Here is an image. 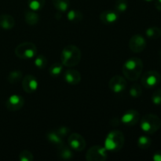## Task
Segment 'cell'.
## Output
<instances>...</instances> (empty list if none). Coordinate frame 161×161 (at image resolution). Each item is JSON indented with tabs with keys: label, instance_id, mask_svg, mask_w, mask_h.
<instances>
[{
	"label": "cell",
	"instance_id": "cell-7",
	"mask_svg": "<svg viewBox=\"0 0 161 161\" xmlns=\"http://www.w3.org/2000/svg\"><path fill=\"white\" fill-rule=\"evenodd\" d=\"M161 81V75L157 71H148L142 76L141 83L144 87L147 89L155 87Z\"/></svg>",
	"mask_w": 161,
	"mask_h": 161
},
{
	"label": "cell",
	"instance_id": "cell-27",
	"mask_svg": "<svg viewBox=\"0 0 161 161\" xmlns=\"http://www.w3.org/2000/svg\"><path fill=\"white\" fill-rule=\"evenodd\" d=\"M34 64L39 69H43L47 65V59L44 55L39 54L35 57Z\"/></svg>",
	"mask_w": 161,
	"mask_h": 161
},
{
	"label": "cell",
	"instance_id": "cell-35",
	"mask_svg": "<svg viewBox=\"0 0 161 161\" xmlns=\"http://www.w3.org/2000/svg\"><path fill=\"white\" fill-rule=\"evenodd\" d=\"M159 56H160V58H161V50H160V51H159Z\"/></svg>",
	"mask_w": 161,
	"mask_h": 161
},
{
	"label": "cell",
	"instance_id": "cell-24",
	"mask_svg": "<svg viewBox=\"0 0 161 161\" xmlns=\"http://www.w3.org/2000/svg\"><path fill=\"white\" fill-rule=\"evenodd\" d=\"M63 64L62 63L56 62L52 64L51 65L49 68V73L51 76L53 77H57L58 75H61V73L62 72L63 70Z\"/></svg>",
	"mask_w": 161,
	"mask_h": 161
},
{
	"label": "cell",
	"instance_id": "cell-8",
	"mask_svg": "<svg viewBox=\"0 0 161 161\" xmlns=\"http://www.w3.org/2000/svg\"><path fill=\"white\" fill-rule=\"evenodd\" d=\"M69 146L73 150L77 152H82L86 148V141L81 135L78 133H73L68 138Z\"/></svg>",
	"mask_w": 161,
	"mask_h": 161
},
{
	"label": "cell",
	"instance_id": "cell-9",
	"mask_svg": "<svg viewBox=\"0 0 161 161\" xmlns=\"http://www.w3.org/2000/svg\"><path fill=\"white\" fill-rule=\"evenodd\" d=\"M127 85V80L124 77L120 75H115L109 80L108 87L110 91H113L114 94H120L125 91Z\"/></svg>",
	"mask_w": 161,
	"mask_h": 161
},
{
	"label": "cell",
	"instance_id": "cell-17",
	"mask_svg": "<svg viewBox=\"0 0 161 161\" xmlns=\"http://www.w3.org/2000/svg\"><path fill=\"white\" fill-rule=\"evenodd\" d=\"M25 20L28 25H36L39 23V15L36 12L29 9L26 10L25 13Z\"/></svg>",
	"mask_w": 161,
	"mask_h": 161
},
{
	"label": "cell",
	"instance_id": "cell-26",
	"mask_svg": "<svg viewBox=\"0 0 161 161\" xmlns=\"http://www.w3.org/2000/svg\"><path fill=\"white\" fill-rule=\"evenodd\" d=\"M138 146L141 149H147L152 144V140L146 135H142L138 139Z\"/></svg>",
	"mask_w": 161,
	"mask_h": 161
},
{
	"label": "cell",
	"instance_id": "cell-12",
	"mask_svg": "<svg viewBox=\"0 0 161 161\" xmlns=\"http://www.w3.org/2000/svg\"><path fill=\"white\" fill-rule=\"evenodd\" d=\"M39 86L36 77L32 75H26L24 78H22V88L24 91L28 94H31L37 91Z\"/></svg>",
	"mask_w": 161,
	"mask_h": 161
},
{
	"label": "cell",
	"instance_id": "cell-13",
	"mask_svg": "<svg viewBox=\"0 0 161 161\" xmlns=\"http://www.w3.org/2000/svg\"><path fill=\"white\" fill-rule=\"evenodd\" d=\"M140 119V114L137 110L129 109L127 110L123 114L120 121L122 124L127 126H135L138 123Z\"/></svg>",
	"mask_w": 161,
	"mask_h": 161
},
{
	"label": "cell",
	"instance_id": "cell-14",
	"mask_svg": "<svg viewBox=\"0 0 161 161\" xmlns=\"http://www.w3.org/2000/svg\"><path fill=\"white\" fill-rule=\"evenodd\" d=\"M100 20L105 25H112L119 20V13L116 10L107 9L104 10L100 14Z\"/></svg>",
	"mask_w": 161,
	"mask_h": 161
},
{
	"label": "cell",
	"instance_id": "cell-10",
	"mask_svg": "<svg viewBox=\"0 0 161 161\" xmlns=\"http://www.w3.org/2000/svg\"><path fill=\"white\" fill-rule=\"evenodd\" d=\"M146 40L142 35L136 34L131 36L129 41V48L134 53H141L146 49Z\"/></svg>",
	"mask_w": 161,
	"mask_h": 161
},
{
	"label": "cell",
	"instance_id": "cell-25",
	"mask_svg": "<svg viewBox=\"0 0 161 161\" xmlns=\"http://www.w3.org/2000/svg\"><path fill=\"white\" fill-rule=\"evenodd\" d=\"M146 35L151 39H157L161 37V29L158 27H150L146 30Z\"/></svg>",
	"mask_w": 161,
	"mask_h": 161
},
{
	"label": "cell",
	"instance_id": "cell-4",
	"mask_svg": "<svg viewBox=\"0 0 161 161\" xmlns=\"http://www.w3.org/2000/svg\"><path fill=\"white\" fill-rule=\"evenodd\" d=\"M161 119L155 114H146L140 121V127L145 133L153 135L160 130Z\"/></svg>",
	"mask_w": 161,
	"mask_h": 161
},
{
	"label": "cell",
	"instance_id": "cell-1",
	"mask_svg": "<svg viewBox=\"0 0 161 161\" xmlns=\"http://www.w3.org/2000/svg\"><path fill=\"white\" fill-rule=\"evenodd\" d=\"M143 71V62L140 58L134 57L127 59L123 65L124 77L130 81H136L140 78Z\"/></svg>",
	"mask_w": 161,
	"mask_h": 161
},
{
	"label": "cell",
	"instance_id": "cell-15",
	"mask_svg": "<svg viewBox=\"0 0 161 161\" xmlns=\"http://www.w3.org/2000/svg\"><path fill=\"white\" fill-rule=\"evenodd\" d=\"M64 80L70 85H77L81 81V74L75 69H68L64 74Z\"/></svg>",
	"mask_w": 161,
	"mask_h": 161
},
{
	"label": "cell",
	"instance_id": "cell-18",
	"mask_svg": "<svg viewBox=\"0 0 161 161\" xmlns=\"http://www.w3.org/2000/svg\"><path fill=\"white\" fill-rule=\"evenodd\" d=\"M58 155L59 158L62 160H71L73 157L72 149L69 146H64V144L58 146Z\"/></svg>",
	"mask_w": 161,
	"mask_h": 161
},
{
	"label": "cell",
	"instance_id": "cell-6",
	"mask_svg": "<svg viewBox=\"0 0 161 161\" xmlns=\"http://www.w3.org/2000/svg\"><path fill=\"white\" fill-rule=\"evenodd\" d=\"M107 149L100 146H94L90 148L86 154V160L88 161H104L108 158Z\"/></svg>",
	"mask_w": 161,
	"mask_h": 161
},
{
	"label": "cell",
	"instance_id": "cell-3",
	"mask_svg": "<svg viewBox=\"0 0 161 161\" xmlns=\"http://www.w3.org/2000/svg\"><path fill=\"white\" fill-rule=\"evenodd\" d=\"M124 134L119 130H113L107 135L105 139V148L107 151L117 152L119 151L124 146Z\"/></svg>",
	"mask_w": 161,
	"mask_h": 161
},
{
	"label": "cell",
	"instance_id": "cell-36",
	"mask_svg": "<svg viewBox=\"0 0 161 161\" xmlns=\"http://www.w3.org/2000/svg\"><path fill=\"white\" fill-rule=\"evenodd\" d=\"M144 1H146V2H152V1H154V0H144Z\"/></svg>",
	"mask_w": 161,
	"mask_h": 161
},
{
	"label": "cell",
	"instance_id": "cell-20",
	"mask_svg": "<svg viewBox=\"0 0 161 161\" xmlns=\"http://www.w3.org/2000/svg\"><path fill=\"white\" fill-rule=\"evenodd\" d=\"M52 3L55 9L60 13L66 12L70 6L69 0H52Z\"/></svg>",
	"mask_w": 161,
	"mask_h": 161
},
{
	"label": "cell",
	"instance_id": "cell-28",
	"mask_svg": "<svg viewBox=\"0 0 161 161\" xmlns=\"http://www.w3.org/2000/svg\"><path fill=\"white\" fill-rule=\"evenodd\" d=\"M128 8V2L127 0H116L115 3V10L119 14L124 13Z\"/></svg>",
	"mask_w": 161,
	"mask_h": 161
},
{
	"label": "cell",
	"instance_id": "cell-2",
	"mask_svg": "<svg viewBox=\"0 0 161 161\" xmlns=\"http://www.w3.org/2000/svg\"><path fill=\"white\" fill-rule=\"evenodd\" d=\"M81 50L75 45H68L61 51V63L65 67H74L80 62Z\"/></svg>",
	"mask_w": 161,
	"mask_h": 161
},
{
	"label": "cell",
	"instance_id": "cell-5",
	"mask_svg": "<svg viewBox=\"0 0 161 161\" xmlns=\"http://www.w3.org/2000/svg\"><path fill=\"white\" fill-rule=\"evenodd\" d=\"M14 52L16 56L20 59H32L37 54V47L32 42H25L19 44L15 48Z\"/></svg>",
	"mask_w": 161,
	"mask_h": 161
},
{
	"label": "cell",
	"instance_id": "cell-19",
	"mask_svg": "<svg viewBox=\"0 0 161 161\" xmlns=\"http://www.w3.org/2000/svg\"><path fill=\"white\" fill-rule=\"evenodd\" d=\"M47 139L50 142L51 144L55 145L57 146H60L63 144V139L55 130H50L47 133Z\"/></svg>",
	"mask_w": 161,
	"mask_h": 161
},
{
	"label": "cell",
	"instance_id": "cell-32",
	"mask_svg": "<svg viewBox=\"0 0 161 161\" xmlns=\"http://www.w3.org/2000/svg\"><path fill=\"white\" fill-rule=\"evenodd\" d=\"M57 131V133L61 137V138H64V137H66L67 135H69L70 134V129L67 127H60L58 129L55 130Z\"/></svg>",
	"mask_w": 161,
	"mask_h": 161
},
{
	"label": "cell",
	"instance_id": "cell-33",
	"mask_svg": "<svg viewBox=\"0 0 161 161\" xmlns=\"http://www.w3.org/2000/svg\"><path fill=\"white\" fill-rule=\"evenodd\" d=\"M153 160L154 161H161V150L157 151L153 155Z\"/></svg>",
	"mask_w": 161,
	"mask_h": 161
},
{
	"label": "cell",
	"instance_id": "cell-23",
	"mask_svg": "<svg viewBox=\"0 0 161 161\" xmlns=\"http://www.w3.org/2000/svg\"><path fill=\"white\" fill-rule=\"evenodd\" d=\"M45 3L46 0H28V6L31 10L37 12L44 7Z\"/></svg>",
	"mask_w": 161,
	"mask_h": 161
},
{
	"label": "cell",
	"instance_id": "cell-30",
	"mask_svg": "<svg viewBox=\"0 0 161 161\" xmlns=\"http://www.w3.org/2000/svg\"><path fill=\"white\" fill-rule=\"evenodd\" d=\"M19 160L20 161H32L34 160V157L30 151L25 149L19 154Z\"/></svg>",
	"mask_w": 161,
	"mask_h": 161
},
{
	"label": "cell",
	"instance_id": "cell-34",
	"mask_svg": "<svg viewBox=\"0 0 161 161\" xmlns=\"http://www.w3.org/2000/svg\"><path fill=\"white\" fill-rule=\"evenodd\" d=\"M155 1V7L157 10L161 11V0H154Z\"/></svg>",
	"mask_w": 161,
	"mask_h": 161
},
{
	"label": "cell",
	"instance_id": "cell-16",
	"mask_svg": "<svg viewBox=\"0 0 161 161\" xmlns=\"http://www.w3.org/2000/svg\"><path fill=\"white\" fill-rule=\"evenodd\" d=\"M15 25V20L9 14H3L0 16V27L4 30H10Z\"/></svg>",
	"mask_w": 161,
	"mask_h": 161
},
{
	"label": "cell",
	"instance_id": "cell-22",
	"mask_svg": "<svg viewBox=\"0 0 161 161\" xmlns=\"http://www.w3.org/2000/svg\"><path fill=\"white\" fill-rule=\"evenodd\" d=\"M22 78H23V73L21 71L14 70L9 72L7 76V80L11 84H15L22 80Z\"/></svg>",
	"mask_w": 161,
	"mask_h": 161
},
{
	"label": "cell",
	"instance_id": "cell-29",
	"mask_svg": "<svg viewBox=\"0 0 161 161\" xmlns=\"http://www.w3.org/2000/svg\"><path fill=\"white\" fill-rule=\"evenodd\" d=\"M129 94L134 98H138V97H141V95L142 94V88L139 84L135 83L130 86Z\"/></svg>",
	"mask_w": 161,
	"mask_h": 161
},
{
	"label": "cell",
	"instance_id": "cell-11",
	"mask_svg": "<svg viewBox=\"0 0 161 161\" xmlns=\"http://www.w3.org/2000/svg\"><path fill=\"white\" fill-rule=\"evenodd\" d=\"M24 105H25V99L19 94H13L9 96L5 104L6 108L11 112L18 111L24 106Z\"/></svg>",
	"mask_w": 161,
	"mask_h": 161
},
{
	"label": "cell",
	"instance_id": "cell-21",
	"mask_svg": "<svg viewBox=\"0 0 161 161\" xmlns=\"http://www.w3.org/2000/svg\"><path fill=\"white\" fill-rule=\"evenodd\" d=\"M83 18V13L78 9H71L67 14V19L72 23H78Z\"/></svg>",
	"mask_w": 161,
	"mask_h": 161
},
{
	"label": "cell",
	"instance_id": "cell-31",
	"mask_svg": "<svg viewBox=\"0 0 161 161\" xmlns=\"http://www.w3.org/2000/svg\"><path fill=\"white\" fill-rule=\"evenodd\" d=\"M152 102L155 105H161V89H158L153 94Z\"/></svg>",
	"mask_w": 161,
	"mask_h": 161
}]
</instances>
